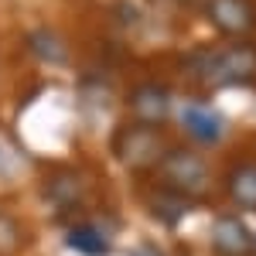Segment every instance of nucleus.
<instances>
[{
    "mask_svg": "<svg viewBox=\"0 0 256 256\" xmlns=\"http://www.w3.org/2000/svg\"><path fill=\"white\" fill-rule=\"evenodd\" d=\"M188 208H192V198L178 195V192H168V188L150 202V212H154L160 222H168V226H174L178 218H184V216H188Z\"/></svg>",
    "mask_w": 256,
    "mask_h": 256,
    "instance_id": "10",
    "label": "nucleus"
},
{
    "mask_svg": "<svg viewBox=\"0 0 256 256\" xmlns=\"http://www.w3.org/2000/svg\"><path fill=\"white\" fill-rule=\"evenodd\" d=\"M212 250L218 256H250L253 236H250L246 222H239L236 216H218L212 226Z\"/></svg>",
    "mask_w": 256,
    "mask_h": 256,
    "instance_id": "6",
    "label": "nucleus"
},
{
    "mask_svg": "<svg viewBox=\"0 0 256 256\" xmlns=\"http://www.w3.org/2000/svg\"><path fill=\"white\" fill-rule=\"evenodd\" d=\"M188 72L192 79H198L202 86H246L256 79V48L253 44H229L222 52H195L188 58Z\"/></svg>",
    "mask_w": 256,
    "mask_h": 256,
    "instance_id": "1",
    "label": "nucleus"
},
{
    "mask_svg": "<svg viewBox=\"0 0 256 256\" xmlns=\"http://www.w3.org/2000/svg\"><path fill=\"white\" fill-rule=\"evenodd\" d=\"M113 154H116L120 164H126L130 171H144V168H158L160 158H164L168 150H164L160 134L154 126L134 123V126H120L116 130V137H113Z\"/></svg>",
    "mask_w": 256,
    "mask_h": 256,
    "instance_id": "3",
    "label": "nucleus"
},
{
    "mask_svg": "<svg viewBox=\"0 0 256 256\" xmlns=\"http://www.w3.org/2000/svg\"><path fill=\"white\" fill-rule=\"evenodd\" d=\"M160 178H164V188L168 192H178V195L184 198H198L208 192V168H205V160L192 154V150H181V147H171L158 164Z\"/></svg>",
    "mask_w": 256,
    "mask_h": 256,
    "instance_id": "2",
    "label": "nucleus"
},
{
    "mask_svg": "<svg viewBox=\"0 0 256 256\" xmlns=\"http://www.w3.org/2000/svg\"><path fill=\"white\" fill-rule=\"evenodd\" d=\"M226 192L236 202L239 208H250L256 212V160L236 164L229 174H226Z\"/></svg>",
    "mask_w": 256,
    "mask_h": 256,
    "instance_id": "7",
    "label": "nucleus"
},
{
    "mask_svg": "<svg viewBox=\"0 0 256 256\" xmlns=\"http://www.w3.org/2000/svg\"><path fill=\"white\" fill-rule=\"evenodd\" d=\"M126 102H130V113L137 116V123H144V126H158L171 113V96H168V89L158 86V82L137 86Z\"/></svg>",
    "mask_w": 256,
    "mask_h": 256,
    "instance_id": "4",
    "label": "nucleus"
},
{
    "mask_svg": "<svg viewBox=\"0 0 256 256\" xmlns=\"http://www.w3.org/2000/svg\"><path fill=\"white\" fill-rule=\"evenodd\" d=\"M48 195L55 198L58 205H72V202L79 198V178H72V174L52 178V181H48Z\"/></svg>",
    "mask_w": 256,
    "mask_h": 256,
    "instance_id": "12",
    "label": "nucleus"
},
{
    "mask_svg": "<svg viewBox=\"0 0 256 256\" xmlns=\"http://www.w3.org/2000/svg\"><path fill=\"white\" fill-rule=\"evenodd\" d=\"M208 20L222 34H246L256 28V7L250 0H208Z\"/></svg>",
    "mask_w": 256,
    "mask_h": 256,
    "instance_id": "5",
    "label": "nucleus"
},
{
    "mask_svg": "<svg viewBox=\"0 0 256 256\" xmlns=\"http://www.w3.org/2000/svg\"><path fill=\"white\" fill-rule=\"evenodd\" d=\"M181 123H184V130L195 140H202V144H216V140L222 137V120H218L212 110L188 106V110L181 113Z\"/></svg>",
    "mask_w": 256,
    "mask_h": 256,
    "instance_id": "8",
    "label": "nucleus"
},
{
    "mask_svg": "<svg viewBox=\"0 0 256 256\" xmlns=\"http://www.w3.org/2000/svg\"><path fill=\"white\" fill-rule=\"evenodd\" d=\"M28 44H31V52L44 62H65V55H68L65 44H62V38L52 34V31H34V34L28 38Z\"/></svg>",
    "mask_w": 256,
    "mask_h": 256,
    "instance_id": "11",
    "label": "nucleus"
},
{
    "mask_svg": "<svg viewBox=\"0 0 256 256\" xmlns=\"http://www.w3.org/2000/svg\"><path fill=\"white\" fill-rule=\"evenodd\" d=\"M68 250H76V253H86V256H106L110 253V239L99 232L96 226H76V229H68Z\"/></svg>",
    "mask_w": 256,
    "mask_h": 256,
    "instance_id": "9",
    "label": "nucleus"
},
{
    "mask_svg": "<svg viewBox=\"0 0 256 256\" xmlns=\"http://www.w3.org/2000/svg\"><path fill=\"white\" fill-rule=\"evenodd\" d=\"M137 256H160V253H158V250H154V246H144V250H140Z\"/></svg>",
    "mask_w": 256,
    "mask_h": 256,
    "instance_id": "13",
    "label": "nucleus"
}]
</instances>
